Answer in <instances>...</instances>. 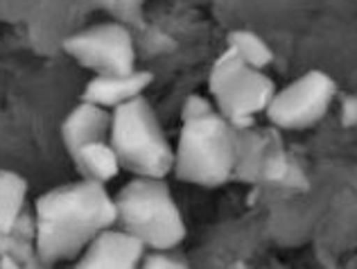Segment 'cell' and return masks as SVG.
<instances>
[{"label": "cell", "mask_w": 357, "mask_h": 269, "mask_svg": "<svg viewBox=\"0 0 357 269\" xmlns=\"http://www.w3.org/2000/svg\"><path fill=\"white\" fill-rule=\"evenodd\" d=\"M118 222L105 183L82 179L43 192L34 206V249L45 265L79 258L89 243Z\"/></svg>", "instance_id": "6da1fadb"}, {"label": "cell", "mask_w": 357, "mask_h": 269, "mask_svg": "<svg viewBox=\"0 0 357 269\" xmlns=\"http://www.w3.org/2000/svg\"><path fill=\"white\" fill-rule=\"evenodd\" d=\"M238 168V132L218 111L185 120L174 147L172 172L185 183L215 188L227 183Z\"/></svg>", "instance_id": "7a4b0ae2"}, {"label": "cell", "mask_w": 357, "mask_h": 269, "mask_svg": "<svg viewBox=\"0 0 357 269\" xmlns=\"http://www.w3.org/2000/svg\"><path fill=\"white\" fill-rule=\"evenodd\" d=\"M114 199L122 229L152 252H172L183 243V213L163 179L136 177Z\"/></svg>", "instance_id": "3957f363"}, {"label": "cell", "mask_w": 357, "mask_h": 269, "mask_svg": "<svg viewBox=\"0 0 357 269\" xmlns=\"http://www.w3.org/2000/svg\"><path fill=\"white\" fill-rule=\"evenodd\" d=\"M109 143L122 168L136 177L165 179L174 168V147L143 95L114 109Z\"/></svg>", "instance_id": "277c9868"}, {"label": "cell", "mask_w": 357, "mask_h": 269, "mask_svg": "<svg viewBox=\"0 0 357 269\" xmlns=\"http://www.w3.org/2000/svg\"><path fill=\"white\" fill-rule=\"evenodd\" d=\"M208 91L215 98V109L229 120L233 129H247L253 125V116L267 111L276 95V86L265 70L249 68L236 52L227 48L215 59Z\"/></svg>", "instance_id": "5b68a950"}, {"label": "cell", "mask_w": 357, "mask_h": 269, "mask_svg": "<svg viewBox=\"0 0 357 269\" xmlns=\"http://www.w3.org/2000/svg\"><path fill=\"white\" fill-rule=\"evenodd\" d=\"M61 48L82 68L102 77L129 75L136 70L134 36L122 23H100L73 32L61 41Z\"/></svg>", "instance_id": "8992f818"}, {"label": "cell", "mask_w": 357, "mask_h": 269, "mask_svg": "<svg viewBox=\"0 0 357 269\" xmlns=\"http://www.w3.org/2000/svg\"><path fill=\"white\" fill-rule=\"evenodd\" d=\"M335 95V79L321 70H310L276 91L265 114L280 129H307L328 114Z\"/></svg>", "instance_id": "52a82bcc"}, {"label": "cell", "mask_w": 357, "mask_h": 269, "mask_svg": "<svg viewBox=\"0 0 357 269\" xmlns=\"http://www.w3.org/2000/svg\"><path fill=\"white\" fill-rule=\"evenodd\" d=\"M145 245L125 229H107L91 240L75 269H140Z\"/></svg>", "instance_id": "ba28073f"}, {"label": "cell", "mask_w": 357, "mask_h": 269, "mask_svg": "<svg viewBox=\"0 0 357 269\" xmlns=\"http://www.w3.org/2000/svg\"><path fill=\"white\" fill-rule=\"evenodd\" d=\"M154 75L149 70H134L129 75L102 77L96 75L84 89L82 102H91L102 109H118L127 102L143 95V91L152 84Z\"/></svg>", "instance_id": "9c48e42d"}, {"label": "cell", "mask_w": 357, "mask_h": 269, "mask_svg": "<svg viewBox=\"0 0 357 269\" xmlns=\"http://www.w3.org/2000/svg\"><path fill=\"white\" fill-rule=\"evenodd\" d=\"M109 132H111V114L98 105H91V102H82V105L75 107L61 125V138L70 159L84 145H89L93 141H105Z\"/></svg>", "instance_id": "30bf717a"}, {"label": "cell", "mask_w": 357, "mask_h": 269, "mask_svg": "<svg viewBox=\"0 0 357 269\" xmlns=\"http://www.w3.org/2000/svg\"><path fill=\"white\" fill-rule=\"evenodd\" d=\"M77 170L84 174V179L98 181V183H109L111 179L118 177V172L122 170L120 159L116 150L107 141H93L89 145H84L82 150L73 156Z\"/></svg>", "instance_id": "8fae6325"}, {"label": "cell", "mask_w": 357, "mask_h": 269, "mask_svg": "<svg viewBox=\"0 0 357 269\" xmlns=\"http://www.w3.org/2000/svg\"><path fill=\"white\" fill-rule=\"evenodd\" d=\"M27 199V181L18 172L0 170V236L12 233L23 217Z\"/></svg>", "instance_id": "7c38bea8"}, {"label": "cell", "mask_w": 357, "mask_h": 269, "mask_svg": "<svg viewBox=\"0 0 357 269\" xmlns=\"http://www.w3.org/2000/svg\"><path fill=\"white\" fill-rule=\"evenodd\" d=\"M229 48L236 52L249 68H256V70H265L271 63V59H274V52H271L269 45L251 30H233L229 34Z\"/></svg>", "instance_id": "4fadbf2b"}, {"label": "cell", "mask_w": 357, "mask_h": 269, "mask_svg": "<svg viewBox=\"0 0 357 269\" xmlns=\"http://www.w3.org/2000/svg\"><path fill=\"white\" fill-rule=\"evenodd\" d=\"M100 7L109 9L122 25L143 27V0H100Z\"/></svg>", "instance_id": "5bb4252c"}, {"label": "cell", "mask_w": 357, "mask_h": 269, "mask_svg": "<svg viewBox=\"0 0 357 269\" xmlns=\"http://www.w3.org/2000/svg\"><path fill=\"white\" fill-rule=\"evenodd\" d=\"M140 269H190V267L181 258L172 256L170 252H154L143 258Z\"/></svg>", "instance_id": "9a60e30c"}, {"label": "cell", "mask_w": 357, "mask_h": 269, "mask_svg": "<svg viewBox=\"0 0 357 269\" xmlns=\"http://www.w3.org/2000/svg\"><path fill=\"white\" fill-rule=\"evenodd\" d=\"M215 105L211 100H206L202 95H190L185 100V105L181 109V120L185 123V120H199V118H206V116H211L215 114Z\"/></svg>", "instance_id": "2e32d148"}]
</instances>
